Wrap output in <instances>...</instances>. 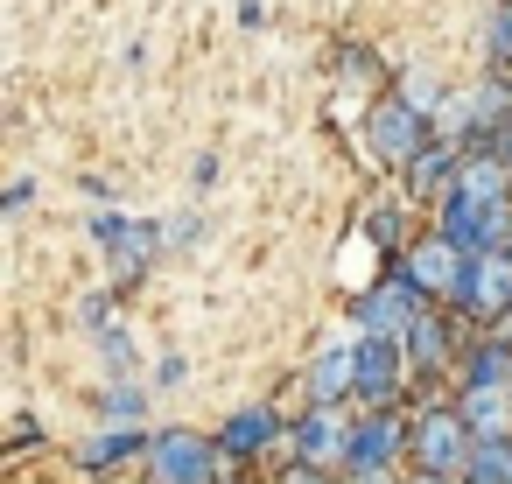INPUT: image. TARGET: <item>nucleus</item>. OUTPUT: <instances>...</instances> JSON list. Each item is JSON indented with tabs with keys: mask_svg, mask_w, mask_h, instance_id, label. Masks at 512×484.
<instances>
[{
	"mask_svg": "<svg viewBox=\"0 0 512 484\" xmlns=\"http://www.w3.org/2000/svg\"><path fill=\"white\" fill-rule=\"evenodd\" d=\"M414 456H421L428 477H463L470 456H477V435H470L463 414L435 407V414H421V428H414Z\"/></svg>",
	"mask_w": 512,
	"mask_h": 484,
	"instance_id": "nucleus-1",
	"label": "nucleus"
},
{
	"mask_svg": "<svg viewBox=\"0 0 512 484\" xmlns=\"http://www.w3.org/2000/svg\"><path fill=\"white\" fill-rule=\"evenodd\" d=\"M365 148H372V162L414 169V162H421V148H428L421 113H414L407 99H379V106H372V120H365Z\"/></svg>",
	"mask_w": 512,
	"mask_h": 484,
	"instance_id": "nucleus-2",
	"label": "nucleus"
},
{
	"mask_svg": "<svg viewBox=\"0 0 512 484\" xmlns=\"http://www.w3.org/2000/svg\"><path fill=\"white\" fill-rule=\"evenodd\" d=\"M92 232L113 246V274H120V281L148 274V267H155V253H162V232H155V225H127L120 211H99V218H92Z\"/></svg>",
	"mask_w": 512,
	"mask_h": 484,
	"instance_id": "nucleus-3",
	"label": "nucleus"
},
{
	"mask_svg": "<svg viewBox=\"0 0 512 484\" xmlns=\"http://www.w3.org/2000/svg\"><path fill=\"white\" fill-rule=\"evenodd\" d=\"M148 463H155L162 484H204V477H211V449H204V435H190V428L148 435Z\"/></svg>",
	"mask_w": 512,
	"mask_h": 484,
	"instance_id": "nucleus-4",
	"label": "nucleus"
},
{
	"mask_svg": "<svg viewBox=\"0 0 512 484\" xmlns=\"http://www.w3.org/2000/svg\"><path fill=\"white\" fill-rule=\"evenodd\" d=\"M414 295H421L414 281H386V288H372L365 309H358V337H407V330L421 323Z\"/></svg>",
	"mask_w": 512,
	"mask_h": 484,
	"instance_id": "nucleus-5",
	"label": "nucleus"
},
{
	"mask_svg": "<svg viewBox=\"0 0 512 484\" xmlns=\"http://www.w3.org/2000/svg\"><path fill=\"white\" fill-rule=\"evenodd\" d=\"M463 267H470V253H456L442 232L407 253V281H414L421 295H456V288H463Z\"/></svg>",
	"mask_w": 512,
	"mask_h": 484,
	"instance_id": "nucleus-6",
	"label": "nucleus"
},
{
	"mask_svg": "<svg viewBox=\"0 0 512 484\" xmlns=\"http://www.w3.org/2000/svg\"><path fill=\"white\" fill-rule=\"evenodd\" d=\"M456 302H470V309L498 316V309L512 302V260H505V253H477V260L463 267V288H456Z\"/></svg>",
	"mask_w": 512,
	"mask_h": 484,
	"instance_id": "nucleus-7",
	"label": "nucleus"
},
{
	"mask_svg": "<svg viewBox=\"0 0 512 484\" xmlns=\"http://www.w3.org/2000/svg\"><path fill=\"white\" fill-rule=\"evenodd\" d=\"M344 393H358V344H330L309 365V400L316 407H337Z\"/></svg>",
	"mask_w": 512,
	"mask_h": 484,
	"instance_id": "nucleus-8",
	"label": "nucleus"
},
{
	"mask_svg": "<svg viewBox=\"0 0 512 484\" xmlns=\"http://www.w3.org/2000/svg\"><path fill=\"white\" fill-rule=\"evenodd\" d=\"M351 435H358V428H351L337 407H316V414L295 428V449H302L309 463H344V456H351Z\"/></svg>",
	"mask_w": 512,
	"mask_h": 484,
	"instance_id": "nucleus-9",
	"label": "nucleus"
},
{
	"mask_svg": "<svg viewBox=\"0 0 512 484\" xmlns=\"http://www.w3.org/2000/svg\"><path fill=\"white\" fill-rule=\"evenodd\" d=\"M400 442H407V435H400V421H393V414H372V421H358V435H351V456H344V463H351L358 477H379V470L400 456Z\"/></svg>",
	"mask_w": 512,
	"mask_h": 484,
	"instance_id": "nucleus-10",
	"label": "nucleus"
},
{
	"mask_svg": "<svg viewBox=\"0 0 512 484\" xmlns=\"http://www.w3.org/2000/svg\"><path fill=\"white\" fill-rule=\"evenodd\" d=\"M393 386H400V337H358V393L393 400Z\"/></svg>",
	"mask_w": 512,
	"mask_h": 484,
	"instance_id": "nucleus-11",
	"label": "nucleus"
},
{
	"mask_svg": "<svg viewBox=\"0 0 512 484\" xmlns=\"http://www.w3.org/2000/svg\"><path fill=\"white\" fill-rule=\"evenodd\" d=\"M456 414L470 421L477 442H505V435H512V386H470Z\"/></svg>",
	"mask_w": 512,
	"mask_h": 484,
	"instance_id": "nucleus-12",
	"label": "nucleus"
},
{
	"mask_svg": "<svg viewBox=\"0 0 512 484\" xmlns=\"http://www.w3.org/2000/svg\"><path fill=\"white\" fill-rule=\"evenodd\" d=\"M505 190H512V162H498V155H470L449 197H463V204H484V211H498V204H505Z\"/></svg>",
	"mask_w": 512,
	"mask_h": 484,
	"instance_id": "nucleus-13",
	"label": "nucleus"
},
{
	"mask_svg": "<svg viewBox=\"0 0 512 484\" xmlns=\"http://www.w3.org/2000/svg\"><path fill=\"white\" fill-rule=\"evenodd\" d=\"M274 435H281V414H274V407H239V414L225 421V449H232V456H253V449H267Z\"/></svg>",
	"mask_w": 512,
	"mask_h": 484,
	"instance_id": "nucleus-14",
	"label": "nucleus"
},
{
	"mask_svg": "<svg viewBox=\"0 0 512 484\" xmlns=\"http://www.w3.org/2000/svg\"><path fill=\"white\" fill-rule=\"evenodd\" d=\"M134 449H148V435H141V428H106L99 442H85V463L99 470V463H120V456H134Z\"/></svg>",
	"mask_w": 512,
	"mask_h": 484,
	"instance_id": "nucleus-15",
	"label": "nucleus"
},
{
	"mask_svg": "<svg viewBox=\"0 0 512 484\" xmlns=\"http://www.w3.org/2000/svg\"><path fill=\"white\" fill-rule=\"evenodd\" d=\"M456 176H463V169H456L449 148H421V162H414V190H442V183L456 190Z\"/></svg>",
	"mask_w": 512,
	"mask_h": 484,
	"instance_id": "nucleus-16",
	"label": "nucleus"
},
{
	"mask_svg": "<svg viewBox=\"0 0 512 484\" xmlns=\"http://www.w3.org/2000/svg\"><path fill=\"white\" fill-rule=\"evenodd\" d=\"M400 344H407L414 358H428V365H435V358H442V323H435V316H421V323H414Z\"/></svg>",
	"mask_w": 512,
	"mask_h": 484,
	"instance_id": "nucleus-17",
	"label": "nucleus"
},
{
	"mask_svg": "<svg viewBox=\"0 0 512 484\" xmlns=\"http://www.w3.org/2000/svg\"><path fill=\"white\" fill-rule=\"evenodd\" d=\"M99 407H106V414H113V421L127 428V421L141 414V393H134V386H106V400H99Z\"/></svg>",
	"mask_w": 512,
	"mask_h": 484,
	"instance_id": "nucleus-18",
	"label": "nucleus"
},
{
	"mask_svg": "<svg viewBox=\"0 0 512 484\" xmlns=\"http://www.w3.org/2000/svg\"><path fill=\"white\" fill-rule=\"evenodd\" d=\"M407 106H414V113L428 120V113H435L442 99H435V85H428V78H407Z\"/></svg>",
	"mask_w": 512,
	"mask_h": 484,
	"instance_id": "nucleus-19",
	"label": "nucleus"
},
{
	"mask_svg": "<svg viewBox=\"0 0 512 484\" xmlns=\"http://www.w3.org/2000/svg\"><path fill=\"white\" fill-rule=\"evenodd\" d=\"M491 57H512V8L491 22Z\"/></svg>",
	"mask_w": 512,
	"mask_h": 484,
	"instance_id": "nucleus-20",
	"label": "nucleus"
},
{
	"mask_svg": "<svg viewBox=\"0 0 512 484\" xmlns=\"http://www.w3.org/2000/svg\"><path fill=\"white\" fill-rule=\"evenodd\" d=\"M421 484H449V477H421Z\"/></svg>",
	"mask_w": 512,
	"mask_h": 484,
	"instance_id": "nucleus-21",
	"label": "nucleus"
},
{
	"mask_svg": "<svg viewBox=\"0 0 512 484\" xmlns=\"http://www.w3.org/2000/svg\"><path fill=\"white\" fill-rule=\"evenodd\" d=\"M505 484H512V463H505Z\"/></svg>",
	"mask_w": 512,
	"mask_h": 484,
	"instance_id": "nucleus-22",
	"label": "nucleus"
}]
</instances>
